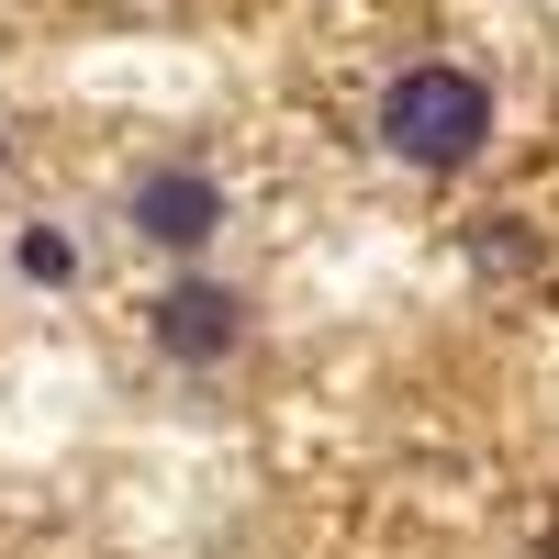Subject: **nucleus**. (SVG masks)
<instances>
[{
	"mask_svg": "<svg viewBox=\"0 0 559 559\" xmlns=\"http://www.w3.org/2000/svg\"><path fill=\"white\" fill-rule=\"evenodd\" d=\"M481 134H492V90L471 68H403L381 90V146L403 168H471Z\"/></svg>",
	"mask_w": 559,
	"mask_h": 559,
	"instance_id": "obj_1",
	"label": "nucleus"
},
{
	"mask_svg": "<svg viewBox=\"0 0 559 559\" xmlns=\"http://www.w3.org/2000/svg\"><path fill=\"white\" fill-rule=\"evenodd\" d=\"M146 336H157V347H168L179 369H213L224 347L247 336V302L224 292V280H168V292L146 302Z\"/></svg>",
	"mask_w": 559,
	"mask_h": 559,
	"instance_id": "obj_2",
	"label": "nucleus"
},
{
	"mask_svg": "<svg viewBox=\"0 0 559 559\" xmlns=\"http://www.w3.org/2000/svg\"><path fill=\"white\" fill-rule=\"evenodd\" d=\"M213 224H224V179H213V168H146V179H134V236L202 247Z\"/></svg>",
	"mask_w": 559,
	"mask_h": 559,
	"instance_id": "obj_3",
	"label": "nucleus"
},
{
	"mask_svg": "<svg viewBox=\"0 0 559 559\" xmlns=\"http://www.w3.org/2000/svg\"><path fill=\"white\" fill-rule=\"evenodd\" d=\"M12 269H23V280H68V269H79V247L57 236V224H23V247H12Z\"/></svg>",
	"mask_w": 559,
	"mask_h": 559,
	"instance_id": "obj_4",
	"label": "nucleus"
}]
</instances>
